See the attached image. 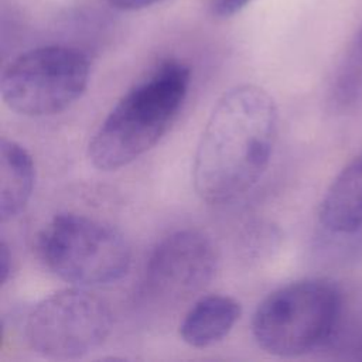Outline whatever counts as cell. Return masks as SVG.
Instances as JSON below:
<instances>
[{
	"instance_id": "6da1fadb",
	"label": "cell",
	"mask_w": 362,
	"mask_h": 362,
	"mask_svg": "<svg viewBox=\"0 0 362 362\" xmlns=\"http://www.w3.org/2000/svg\"><path fill=\"white\" fill-rule=\"evenodd\" d=\"M279 113L259 86L239 85L214 106L197 147L192 180L206 202H230L266 173L277 139Z\"/></svg>"
},
{
	"instance_id": "7a4b0ae2",
	"label": "cell",
	"mask_w": 362,
	"mask_h": 362,
	"mask_svg": "<svg viewBox=\"0 0 362 362\" xmlns=\"http://www.w3.org/2000/svg\"><path fill=\"white\" fill-rule=\"evenodd\" d=\"M191 72L180 61L160 64L109 112L88 146L89 161L113 171L153 148L177 119L188 95Z\"/></svg>"
},
{
	"instance_id": "3957f363",
	"label": "cell",
	"mask_w": 362,
	"mask_h": 362,
	"mask_svg": "<svg viewBox=\"0 0 362 362\" xmlns=\"http://www.w3.org/2000/svg\"><path fill=\"white\" fill-rule=\"evenodd\" d=\"M342 311L338 287L325 279H305L270 293L256 308L252 334L270 355L294 358L324 346Z\"/></svg>"
},
{
	"instance_id": "277c9868",
	"label": "cell",
	"mask_w": 362,
	"mask_h": 362,
	"mask_svg": "<svg viewBox=\"0 0 362 362\" xmlns=\"http://www.w3.org/2000/svg\"><path fill=\"white\" fill-rule=\"evenodd\" d=\"M37 249L55 276L78 287L120 280L132 259L127 240L115 226L78 214L55 215L40 232Z\"/></svg>"
},
{
	"instance_id": "5b68a950",
	"label": "cell",
	"mask_w": 362,
	"mask_h": 362,
	"mask_svg": "<svg viewBox=\"0 0 362 362\" xmlns=\"http://www.w3.org/2000/svg\"><path fill=\"white\" fill-rule=\"evenodd\" d=\"M89 71V61L79 49L64 45L34 48L4 68L1 99L23 116L58 115L83 95Z\"/></svg>"
},
{
	"instance_id": "8992f818",
	"label": "cell",
	"mask_w": 362,
	"mask_h": 362,
	"mask_svg": "<svg viewBox=\"0 0 362 362\" xmlns=\"http://www.w3.org/2000/svg\"><path fill=\"white\" fill-rule=\"evenodd\" d=\"M112 328L107 304L83 287L59 290L38 301L24 322L28 346L49 359L88 355L103 344Z\"/></svg>"
},
{
	"instance_id": "52a82bcc",
	"label": "cell",
	"mask_w": 362,
	"mask_h": 362,
	"mask_svg": "<svg viewBox=\"0 0 362 362\" xmlns=\"http://www.w3.org/2000/svg\"><path fill=\"white\" fill-rule=\"evenodd\" d=\"M211 239L195 229H181L161 239L146 263L144 290L163 303L182 301L199 293L216 272Z\"/></svg>"
},
{
	"instance_id": "ba28073f",
	"label": "cell",
	"mask_w": 362,
	"mask_h": 362,
	"mask_svg": "<svg viewBox=\"0 0 362 362\" xmlns=\"http://www.w3.org/2000/svg\"><path fill=\"white\" fill-rule=\"evenodd\" d=\"M318 221L332 236H362V153L354 157L327 188L318 208Z\"/></svg>"
},
{
	"instance_id": "9c48e42d",
	"label": "cell",
	"mask_w": 362,
	"mask_h": 362,
	"mask_svg": "<svg viewBox=\"0 0 362 362\" xmlns=\"http://www.w3.org/2000/svg\"><path fill=\"white\" fill-rule=\"evenodd\" d=\"M242 314L238 300L211 294L199 298L187 311L180 324L181 339L194 348H208L222 341Z\"/></svg>"
},
{
	"instance_id": "30bf717a",
	"label": "cell",
	"mask_w": 362,
	"mask_h": 362,
	"mask_svg": "<svg viewBox=\"0 0 362 362\" xmlns=\"http://www.w3.org/2000/svg\"><path fill=\"white\" fill-rule=\"evenodd\" d=\"M35 184V165L17 141L3 139L0 147V216L8 221L27 206Z\"/></svg>"
},
{
	"instance_id": "8fae6325",
	"label": "cell",
	"mask_w": 362,
	"mask_h": 362,
	"mask_svg": "<svg viewBox=\"0 0 362 362\" xmlns=\"http://www.w3.org/2000/svg\"><path fill=\"white\" fill-rule=\"evenodd\" d=\"M329 103L338 113L362 109V27L348 47L329 89Z\"/></svg>"
},
{
	"instance_id": "7c38bea8",
	"label": "cell",
	"mask_w": 362,
	"mask_h": 362,
	"mask_svg": "<svg viewBox=\"0 0 362 362\" xmlns=\"http://www.w3.org/2000/svg\"><path fill=\"white\" fill-rule=\"evenodd\" d=\"M252 0H206L208 8L214 16L230 17L245 8Z\"/></svg>"
},
{
	"instance_id": "4fadbf2b",
	"label": "cell",
	"mask_w": 362,
	"mask_h": 362,
	"mask_svg": "<svg viewBox=\"0 0 362 362\" xmlns=\"http://www.w3.org/2000/svg\"><path fill=\"white\" fill-rule=\"evenodd\" d=\"M112 7L123 11H134L141 10L146 7H150L156 3H160L161 0H106Z\"/></svg>"
},
{
	"instance_id": "5bb4252c",
	"label": "cell",
	"mask_w": 362,
	"mask_h": 362,
	"mask_svg": "<svg viewBox=\"0 0 362 362\" xmlns=\"http://www.w3.org/2000/svg\"><path fill=\"white\" fill-rule=\"evenodd\" d=\"M1 266H0V272H1V286H4L8 280L10 272H11V255L8 252V246L6 245V242L1 243Z\"/></svg>"
}]
</instances>
